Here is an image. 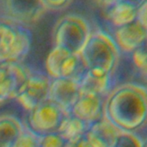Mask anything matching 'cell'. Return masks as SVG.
Masks as SVG:
<instances>
[{
  "label": "cell",
  "mask_w": 147,
  "mask_h": 147,
  "mask_svg": "<svg viewBox=\"0 0 147 147\" xmlns=\"http://www.w3.org/2000/svg\"><path fill=\"white\" fill-rule=\"evenodd\" d=\"M104 118L121 133L140 136L147 126V87L137 83L115 86L104 104Z\"/></svg>",
  "instance_id": "cell-1"
},
{
  "label": "cell",
  "mask_w": 147,
  "mask_h": 147,
  "mask_svg": "<svg viewBox=\"0 0 147 147\" xmlns=\"http://www.w3.org/2000/svg\"><path fill=\"white\" fill-rule=\"evenodd\" d=\"M121 55L111 35L102 29L92 31L80 52L86 69L96 70L112 76H115L118 68Z\"/></svg>",
  "instance_id": "cell-2"
},
{
  "label": "cell",
  "mask_w": 147,
  "mask_h": 147,
  "mask_svg": "<svg viewBox=\"0 0 147 147\" xmlns=\"http://www.w3.org/2000/svg\"><path fill=\"white\" fill-rule=\"evenodd\" d=\"M91 33V26L85 17L78 14H66L56 22L53 39L54 46L80 54Z\"/></svg>",
  "instance_id": "cell-3"
},
{
  "label": "cell",
  "mask_w": 147,
  "mask_h": 147,
  "mask_svg": "<svg viewBox=\"0 0 147 147\" xmlns=\"http://www.w3.org/2000/svg\"><path fill=\"white\" fill-rule=\"evenodd\" d=\"M31 44L32 34L27 27L0 19V63L22 62Z\"/></svg>",
  "instance_id": "cell-4"
},
{
  "label": "cell",
  "mask_w": 147,
  "mask_h": 147,
  "mask_svg": "<svg viewBox=\"0 0 147 147\" xmlns=\"http://www.w3.org/2000/svg\"><path fill=\"white\" fill-rule=\"evenodd\" d=\"M45 68L46 74L51 79H71L78 82L86 71L80 54L72 53L59 46H54L48 53Z\"/></svg>",
  "instance_id": "cell-5"
},
{
  "label": "cell",
  "mask_w": 147,
  "mask_h": 147,
  "mask_svg": "<svg viewBox=\"0 0 147 147\" xmlns=\"http://www.w3.org/2000/svg\"><path fill=\"white\" fill-rule=\"evenodd\" d=\"M65 116L56 104L47 99L28 112L25 128L37 138L56 133Z\"/></svg>",
  "instance_id": "cell-6"
},
{
  "label": "cell",
  "mask_w": 147,
  "mask_h": 147,
  "mask_svg": "<svg viewBox=\"0 0 147 147\" xmlns=\"http://www.w3.org/2000/svg\"><path fill=\"white\" fill-rule=\"evenodd\" d=\"M46 11L41 0H0V19L23 27L36 23Z\"/></svg>",
  "instance_id": "cell-7"
},
{
  "label": "cell",
  "mask_w": 147,
  "mask_h": 147,
  "mask_svg": "<svg viewBox=\"0 0 147 147\" xmlns=\"http://www.w3.org/2000/svg\"><path fill=\"white\" fill-rule=\"evenodd\" d=\"M51 81L52 79L46 72L31 70L26 83L15 100L28 112L47 99Z\"/></svg>",
  "instance_id": "cell-8"
},
{
  "label": "cell",
  "mask_w": 147,
  "mask_h": 147,
  "mask_svg": "<svg viewBox=\"0 0 147 147\" xmlns=\"http://www.w3.org/2000/svg\"><path fill=\"white\" fill-rule=\"evenodd\" d=\"M31 70L22 62L0 63V101L16 99L26 83Z\"/></svg>",
  "instance_id": "cell-9"
},
{
  "label": "cell",
  "mask_w": 147,
  "mask_h": 147,
  "mask_svg": "<svg viewBox=\"0 0 147 147\" xmlns=\"http://www.w3.org/2000/svg\"><path fill=\"white\" fill-rule=\"evenodd\" d=\"M105 100L100 95L81 93L69 114L90 126L104 118Z\"/></svg>",
  "instance_id": "cell-10"
},
{
  "label": "cell",
  "mask_w": 147,
  "mask_h": 147,
  "mask_svg": "<svg viewBox=\"0 0 147 147\" xmlns=\"http://www.w3.org/2000/svg\"><path fill=\"white\" fill-rule=\"evenodd\" d=\"M81 94L78 81L71 79H52L47 99L56 104L65 114H69L71 107Z\"/></svg>",
  "instance_id": "cell-11"
},
{
  "label": "cell",
  "mask_w": 147,
  "mask_h": 147,
  "mask_svg": "<svg viewBox=\"0 0 147 147\" xmlns=\"http://www.w3.org/2000/svg\"><path fill=\"white\" fill-rule=\"evenodd\" d=\"M121 55H130L146 40L147 31L136 20L129 24L115 28L111 35Z\"/></svg>",
  "instance_id": "cell-12"
},
{
  "label": "cell",
  "mask_w": 147,
  "mask_h": 147,
  "mask_svg": "<svg viewBox=\"0 0 147 147\" xmlns=\"http://www.w3.org/2000/svg\"><path fill=\"white\" fill-rule=\"evenodd\" d=\"M78 84L81 93L93 94L107 98L115 87V77L96 70L86 69Z\"/></svg>",
  "instance_id": "cell-13"
},
{
  "label": "cell",
  "mask_w": 147,
  "mask_h": 147,
  "mask_svg": "<svg viewBox=\"0 0 147 147\" xmlns=\"http://www.w3.org/2000/svg\"><path fill=\"white\" fill-rule=\"evenodd\" d=\"M25 126L22 121L12 115L0 117V147H14Z\"/></svg>",
  "instance_id": "cell-14"
},
{
  "label": "cell",
  "mask_w": 147,
  "mask_h": 147,
  "mask_svg": "<svg viewBox=\"0 0 147 147\" xmlns=\"http://www.w3.org/2000/svg\"><path fill=\"white\" fill-rule=\"evenodd\" d=\"M136 7L121 1H116L112 6L107 9L106 17L115 28L129 24L137 18Z\"/></svg>",
  "instance_id": "cell-15"
},
{
  "label": "cell",
  "mask_w": 147,
  "mask_h": 147,
  "mask_svg": "<svg viewBox=\"0 0 147 147\" xmlns=\"http://www.w3.org/2000/svg\"><path fill=\"white\" fill-rule=\"evenodd\" d=\"M90 126L71 114H65L58 133L67 142L73 143L84 135Z\"/></svg>",
  "instance_id": "cell-16"
},
{
  "label": "cell",
  "mask_w": 147,
  "mask_h": 147,
  "mask_svg": "<svg viewBox=\"0 0 147 147\" xmlns=\"http://www.w3.org/2000/svg\"><path fill=\"white\" fill-rule=\"evenodd\" d=\"M129 57L134 68L147 79V37Z\"/></svg>",
  "instance_id": "cell-17"
},
{
  "label": "cell",
  "mask_w": 147,
  "mask_h": 147,
  "mask_svg": "<svg viewBox=\"0 0 147 147\" xmlns=\"http://www.w3.org/2000/svg\"><path fill=\"white\" fill-rule=\"evenodd\" d=\"M67 147H109L90 128L77 141L68 144Z\"/></svg>",
  "instance_id": "cell-18"
},
{
  "label": "cell",
  "mask_w": 147,
  "mask_h": 147,
  "mask_svg": "<svg viewBox=\"0 0 147 147\" xmlns=\"http://www.w3.org/2000/svg\"><path fill=\"white\" fill-rule=\"evenodd\" d=\"M67 145L58 133L38 138V147H67Z\"/></svg>",
  "instance_id": "cell-19"
},
{
  "label": "cell",
  "mask_w": 147,
  "mask_h": 147,
  "mask_svg": "<svg viewBox=\"0 0 147 147\" xmlns=\"http://www.w3.org/2000/svg\"><path fill=\"white\" fill-rule=\"evenodd\" d=\"M114 147H142V140L136 134L121 133Z\"/></svg>",
  "instance_id": "cell-20"
},
{
  "label": "cell",
  "mask_w": 147,
  "mask_h": 147,
  "mask_svg": "<svg viewBox=\"0 0 147 147\" xmlns=\"http://www.w3.org/2000/svg\"><path fill=\"white\" fill-rule=\"evenodd\" d=\"M73 0H41L46 10L59 11L68 8Z\"/></svg>",
  "instance_id": "cell-21"
},
{
  "label": "cell",
  "mask_w": 147,
  "mask_h": 147,
  "mask_svg": "<svg viewBox=\"0 0 147 147\" xmlns=\"http://www.w3.org/2000/svg\"><path fill=\"white\" fill-rule=\"evenodd\" d=\"M14 147H38V138L25 128Z\"/></svg>",
  "instance_id": "cell-22"
},
{
  "label": "cell",
  "mask_w": 147,
  "mask_h": 147,
  "mask_svg": "<svg viewBox=\"0 0 147 147\" xmlns=\"http://www.w3.org/2000/svg\"><path fill=\"white\" fill-rule=\"evenodd\" d=\"M139 23L147 31V0H145L137 9V18Z\"/></svg>",
  "instance_id": "cell-23"
},
{
  "label": "cell",
  "mask_w": 147,
  "mask_h": 147,
  "mask_svg": "<svg viewBox=\"0 0 147 147\" xmlns=\"http://www.w3.org/2000/svg\"><path fill=\"white\" fill-rule=\"evenodd\" d=\"M94 1L98 6L107 10L110 6H112L117 0H94Z\"/></svg>",
  "instance_id": "cell-24"
},
{
  "label": "cell",
  "mask_w": 147,
  "mask_h": 147,
  "mask_svg": "<svg viewBox=\"0 0 147 147\" xmlns=\"http://www.w3.org/2000/svg\"><path fill=\"white\" fill-rule=\"evenodd\" d=\"M117 1H121V2H125V3H127L136 8H138L140 4L143 3V2L145 0H117Z\"/></svg>",
  "instance_id": "cell-25"
},
{
  "label": "cell",
  "mask_w": 147,
  "mask_h": 147,
  "mask_svg": "<svg viewBox=\"0 0 147 147\" xmlns=\"http://www.w3.org/2000/svg\"><path fill=\"white\" fill-rule=\"evenodd\" d=\"M141 140H142V147H147V134Z\"/></svg>",
  "instance_id": "cell-26"
},
{
  "label": "cell",
  "mask_w": 147,
  "mask_h": 147,
  "mask_svg": "<svg viewBox=\"0 0 147 147\" xmlns=\"http://www.w3.org/2000/svg\"><path fill=\"white\" fill-rule=\"evenodd\" d=\"M143 132H146V133L144 134V136H143V137L141 138V139H143V138H144V137H145V136H146V134H147V126H146V129H145V130H144Z\"/></svg>",
  "instance_id": "cell-27"
},
{
  "label": "cell",
  "mask_w": 147,
  "mask_h": 147,
  "mask_svg": "<svg viewBox=\"0 0 147 147\" xmlns=\"http://www.w3.org/2000/svg\"><path fill=\"white\" fill-rule=\"evenodd\" d=\"M2 102H3V101H0V103H2Z\"/></svg>",
  "instance_id": "cell-28"
}]
</instances>
